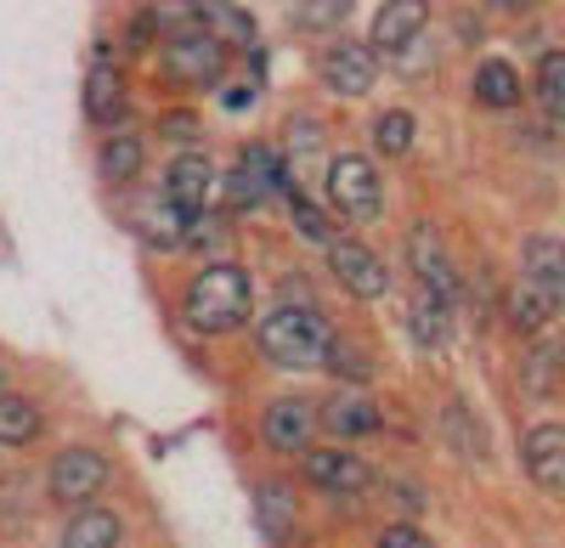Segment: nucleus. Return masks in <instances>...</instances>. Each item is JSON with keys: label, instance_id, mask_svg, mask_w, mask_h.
<instances>
[{"label": "nucleus", "instance_id": "nucleus-6", "mask_svg": "<svg viewBox=\"0 0 565 548\" xmlns=\"http://www.w3.org/2000/svg\"><path fill=\"white\" fill-rule=\"evenodd\" d=\"M328 271H334V283L351 300H385V289H391L385 260L373 255L362 238H334V244H328Z\"/></svg>", "mask_w": 565, "mask_h": 548}, {"label": "nucleus", "instance_id": "nucleus-18", "mask_svg": "<svg viewBox=\"0 0 565 548\" xmlns=\"http://www.w3.org/2000/svg\"><path fill=\"white\" fill-rule=\"evenodd\" d=\"M521 266H526V283L543 289L554 300V311H565V244L554 238H526L521 244Z\"/></svg>", "mask_w": 565, "mask_h": 548}, {"label": "nucleus", "instance_id": "nucleus-14", "mask_svg": "<svg viewBox=\"0 0 565 548\" xmlns=\"http://www.w3.org/2000/svg\"><path fill=\"white\" fill-rule=\"evenodd\" d=\"M430 23V0H385L380 12H373V52H402V45L418 40V29Z\"/></svg>", "mask_w": 565, "mask_h": 548}, {"label": "nucleus", "instance_id": "nucleus-10", "mask_svg": "<svg viewBox=\"0 0 565 548\" xmlns=\"http://www.w3.org/2000/svg\"><path fill=\"white\" fill-rule=\"evenodd\" d=\"M521 464L532 486H543L548 497H565V425H532L521 441Z\"/></svg>", "mask_w": 565, "mask_h": 548}, {"label": "nucleus", "instance_id": "nucleus-31", "mask_svg": "<svg viewBox=\"0 0 565 548\" xmlns=\"http://www.w3.org/2000/svg\"><path fill=\"white\" fill-rule=\"evenodd\" d=\"M289 215H295V226H300V233H306L311 244H322V249L340 238V233H334V221H328V215H322L311 198H300V193H289Z\"/></svg>", "mask_w": 565, "mask_h": 548}, {"label": "nucleus", "instance_id": "nucleus-33", "mask_svg": "<svg viewBox=\"0 0 565 548\" xmlns=\"http://www.w3.org/2000/svg\"><path fill=\"white\" fill-rule=\"evenodd\" d=\"M328 368H334L340 379H351V390H356L362 379H373L367 351H362V345H351V340H334V351H328Z\"/></svg>", "mask_w": 565, "mask_h": 548}, {"label": "nucleus", "instance_id": "nucleus-19", "mask_svg": "<svg viewBox=\"0 0 565 548\" xmlns=\"http://www.w3.org/2000/svg\"><path fill=\"white\" fill-rule=\"evenodd\" d=\"M407 329H413L418 351H447V340H452V305L441 294H430V289H418L413 305H407Z\"/></svg>", "mask_w": 565, "mask_h": 548}, {"label": "nucleus", "instance_id": "nucleus-27", "mask_svg": "<svg viewBox=\"0 0 565 548\" xmlns=\"http://www.w3.org/2000/svg\"><path fill=\"white\" fill-rule=\"evenodd\" d=\"M186 226H193V221H186L181 209H170V204L159 198L148 215H141V238H148L153 249H186Z\"/></svg>", "mask_w": 565, "mask_h": 548}, {"label": "nucleus", "instance_id": "nucleus-21", "mask_svg": "<svg viewBox=\"0 0 565 548\" xmlns=\"http://www.w3.org/2000/svg\"><path fill=\"white\" fill-rule=\"evenodd\" d=\"M153 29L164 45H181V40H199L204 34V0H153Z\"/></svg>", "mask_w": 565, "mask_h": 548}, {"label": "nucleus", "instance_id": "nucleus-9", "mask_svg": "<svg viewBox=\"0 0 565 548\" xmlns=\"http://www.w3.org/2000/svg\"><path fill=\"white\" fill-rule=\"evenodd\" d=\"M210 193H215V170H210L204 153H181V159H170L164 187H159V198H164L170 209H181L186 221H199L204 204H210Z\"/></svg>", "mask_w": 565, "mask_h": 548}, {"label": "nucleus", "instance_id": "nucleus-39", "mask_svg": "<svg viewBox=\"0 0 565 548\" xmlns=\"http://www.w3.org/2000/svg\"><path fill=\"white\" fill-rule=\"evenodd\" d=\"M0 379H7V374H0ZM0 396H7V390H0Z\"/></svg>", "mask_w": 565, "mask_h": 548}, {"label": "nucleus", "instance_id": "nucleus-13", "mask_svg": "<svg viewBox=\"0 0 565 548\" xmlns=\"http://www.w3.org/2000/svg\"><path fill=\"white\" fill-rule=\"evenodd\" d=\"M407 266L418 271V289L441 294L447 305L458 300V271H452V260H447V249H441V238H436V226H413V238H407Z\"/></svg>", "mask_w": 565, "mask_h": 548}, {"label": "nucleus", "instance_id": "nucleus-23", "mask_svg": "<svg viewBox=\"0 0 565 548\" xmlns=\"http://www.w3.org/2000/svg\"><path fill=\"white\" fill-rule=\"evenodd\" d=\"M476 103H481V108L509 114L514 103H521V74H514L503 57H487V63L476 68Z\"/></svg>", "mask_w": 565, "mask_h": 548}, {"label": "nucleus", "instance_id": "nucleus-20", "mask_svg": "<svg viewBox=\"0 0 565 548\" xmlns=\"http://www.w3.org/2000/svg\"><path fill=\"white\" fill-rule=\"evenodd\" d=\"M125 537V520L114 509H74V520L63 526V548H119Z\"/></svg>", "mask_w": 565, "mask_h": 548}, {"label": "nucleus", "instance_id": "nucleus-28", "mask_svg": "<svg viewBox=\"0 0 565 548\" xmlns=\"http://www.w3.org/2000/svg\"><path fill=\"white\" fill-rule=\"evenodd\" d=\"M537 103L548 119H565V52H543L537 63Z\"/></svg>", "mask_w": 565, "mask_h": 548}, {"label": "nucleus", "instance_id": "nucleus-1", "mask_svg": "<svg viewBox=\"0 0 565 548\" xmlns=\"http://www.w3.org/2000/svg\"><path fill=\"white\" fill-rule=\"evenodd\" d=\"M260 356L277 362V368H328V351H334V323L317 311V305H271L260 316Z\"/></svg>", "mask_w": 565, "mask_h": 548}, {"label": "nucleus", "instance_id": "nucleus-5", "mask_svg": "<svg viewBox=\"0 0 565 548\" xmlns=\"http://www.w3.org/2000/svg\"><path fill=\"white\" fill-rule=\"evenodd\" d=\"M45 486H52L57 504L90 509V497L108 486V459H103L97 447H63L57 459H52V475H45Z\"/></svg>", "mask_w": 565, "mask_h": 548}, {"label": "nucleus", "instance_id": "nucleus-15", "mask_svg": "<svg viewBox=\"0 0 565 548\" xmlns=\"http://www.w3.org/2000/svg\"><path fill=\"white\" fill-rule=\"evenodd\" d=\"M125 108H130L125 74H119L108 57H97V63H90V74H85V119L103 125V130H114V125L125 119Z\"/></svg>", "mask_w": 565, "mask_h": 548}, {"label": "nucleus", "instance_id": "nucleus-36", "mask_svg": "<svg viewBox=\"0 0 565 548\" xmlns=\"http://www.w3.org/2000/svg\"><path fill=\"white\" fill-rule=\"evenodd\" d=\"M148 40H159V29H153V12L141 7V12L130 18V29H125V52H141Z\"/></svg>", "mask_w": 565, "mask_h": 548}, {"label": "nucleus", "instance_id": "nucleus-12", "mask_svg": "<svg viewBox=\"0 0 565 548\" xmlns=\"http://www.w3.org/2000/svg\"><path fill=\"white\" fill-rule=\"evenodd\" d=\"M226 68V45L215 34H199V40H181V45H164V74L175 85H215Z\"/></svg>", "mask_w": 565, "mask_h": 548}, {"label": "nucleus", "instance_id": "nucleus-2", "mask_svg": "<svg viewBox=\"0 0 565 548\" xmlns=\"http://www.w3.org/2000/svg\"><path fill=\"white\" fill-rule=\"evenodd\" d=\"M186 323H193L199 334H232L249 323L255 311V289H249V271L232 266V260H215L204 266L193 283H186Z\"/></svg>", "mask_w": 565, "mask_h": 548}, {"label": "nucleus", "instance_id": "nucleus-30", "mask_svg": "<svg viewBox=\"0 0 565 548\" xmlns=\"http://www.w3.org/2000/svg\"><path fill=\"white\" fill-rule=\"evenodd\" d=\"M559 368H565V345H537L532 356H526V390H554V379H559Z\"/></svg>", "mask_w": 565, "mask_h": 548}, {"label": "nucleus", "instance_id": "nucleus-16", "mask_svg": "<svg viewBox=\"0 0 565 548\" xmlns=\"http://www.w3.org/2000/svg\"><path fill=\"white\" fill-rule=\"evenodd\" d=\"M322 430L340 441H362L380 430V407L367 401V390H334L322 401Z\"/></svg>", "mask_w": 565, "mask_h": 548}, {"label": "nucleus", "instance_id": "nucleus-29", "mask_svg": "<svg viewBox=\"0 0 565 548\" xmlns=\"http://www.w3.org/2000/svg\"><path fill=\"white\" fill-rule=\"evenodd\" d=\"M373 148H380L385 159H402L413 148V114L407 108H391V114L373 119Z\"/></svg>", "mask_w": 565, "mask_h": 548}, {"label": "nucleus", "instance_id": "nucleus-35", "mask_svg": "<svg viewBox=\"0 0 565 548\" xmlns=\"http://www.w3.org/2000/svg\"><path fill=\"white\" fill-rule=\"evenodd\" d=\"M159 130L170 136V142H186V148L199 142V119H193V114H164V119H159Z\"/></svg>", "mask_w": 565, "mask_h": 548}, {"label": "nucleus", "instance_id": "nucleus-22", "mask_svg": "<svg viewBox=\"0 0 565 548\" xmlns=\"http://www.w3.org/2000/svg\"><path fill=\"white\" fill-rule=\"evenodd\" d=\"M503 316H509V329H521V334H543L548 316H554V300L521 278V283H509V294H503Z\"/></svg>", "mask_w": 565, "mask_h": 548}, {"label": "nucleus", "instance_id": "nucleus-17", "mask_svg": "<svg viewBox=\"0 0 565 548\" xmlns=\"http://www.w3.org/2000/svg\"><path fill=\"white\" fill-rule=\"evenodd\" d=\"M295 515H300V504H295V486L289 481H260L255 486V520H260V537L271 548H282V542L295 537Z\"/></svg>", "mask_w": 565, "mask_h": 548}, {"label": "nucleus", "instance_id": "nucleus-34", "mask_svg": "<svg viewBox=\"0 0 565 548\" xmlns=\"http://www.w3.org/2000/svg\"><path fill=\"white\" fill-rule=\"evenodd\" d=\"M380 548H436V542L424 537L418 526H385L380 531Z\"/></svg>", "mask_w": 565, "mask_h": 548}, {"label": "nucleus", "instance_id": "nucleus-11", "mask_svg": "<svg viewBox=\"0 0 565 548\" xmlns=\"http://www.w3.org/2000/svg\"><path fill=\"white\" fill-rule=\"evenodd\" d=\"M373 79H380V63H373L367 45H356V40L328 45V57H322V85L334 90V97H367Z\"/></svg>", "mask_w": 565, "mask_h": 548}, {"label": "nucleus", "instance_id": "nucleus-7", "mask_svg": "<svg viewBox=\"0 0 565 548\" xmlns=\"http://www.w3.org/2000/svg\"><path fill=\"white\" fill-rule=\"evenodd\" d=\"M322 430V407L306 396H277L260 419V436L271 452H311V436Z\"/></svg>", "mask_w": 565, "mask_h": 548}, {"label": "nucleus", "instance_id": "nucleus-32", "mask_svg": "<svg viewBox=\"0 0 565 548\" xmlns=\"http://www.w3.org/2000/svg\"><path fill=\"white\" fill-rule=\"evenodd\" d=\"M345 12H351V0H300L295 29H300V34H322V29L345 23Z\"/></svg>", "mask_w": 565, "mask_h": 548}, {"label": "nucleus", "instance_id": "nucleus-25", "mask_svg": "<svg viewBox=\"0 0 565 548\" xmlns=\"http://www.w3.org/2000/svg\"><path fill=\"white\" fill-rule=\"evenodd\" d=\"M141 159H148V148H141L130 130H125V136H108V142L97 148V170H103V181H114V187L141 175Z\"/></svg>", "mask_w": 565, "mask_h": 548}, {"label": "nucleus", "instance_id": "nucleus-3", "mask_svg": "<svg viewBox=\"0 0 565 548\" xmlns=\"http://www.w3.org/2000/svg\"><path fill=\"white\" fill-rule=\"evenodd\" d=\"M282 193H295L289 170H282V153L271 142H249L238 153V164H232V175H226V204L232 209H260V204H271Z\"/></svg>", "mask_w": 565, "mask_h": 548}, {"label": "nucleus", "instance_id": "nucleus-24", "mask_svg": "<svg viewBox=\"0 0 565 548\" xmlns=\"http://www.w3.org/2000/svg\"><path fill=\"white\" fill-rule=\"evenodd\" d=\"M204 29L221 40V45H255V18L238 7V0H204Z\"/></svg>", "mask_w": 565, "mask_h": 548}, {"label": "nucleus", "instance_id": "nucleus-4", "mask_svg": "<svg viewBox=\"0 0 565 548\" xmlns=\"http://www.w3.org/2000/svg\"><path fill=\"white\" fill-rule=\"evenodd\" d=\"M328 204H334L351 226L380 221L385 187H380V175H373V164H367L362 153H340L334 164H328Z\"/></svg>", "mask_w": 565, "mask_h": 548}, {"label": "nucleus", "instance_id": "nucleus-37", "mask_svg": "<svg viewBox=\"0 0 565 548\" xmlns=\"http://www.w3.org/2000/svg\"><path fill=\"white\" fill-rule=\"evenodd\" d=\"M249 103H255V97H249V90H244V85H232V90H226V108H232V114H244Z\"/></svg>", "mask_w": 565, "mask_h": 548}, {"label": "nucleus", "instance_id": "nucleus-26", "mask_svg": "<svg viewBox=\"0 0 565 548\" xmlns=\"http://www.w3.org/2000/svg\"><path fill=\"white\" fill-rule=\"evenodd\" d=\"M40 436V407L29 396H0V447H29Z\"/></svg>", "mask_w": 565, "mask_h": 548}, {"label": "nucleus", "instance_id": "nucleus-38", "mask_svg": "<svg viewBox=\"0 0 565 548\" xmlns=\"http://www.w3.org/2000/svg\"><path fill=\"white\" fill-rule=\"evenodd\" d=\"M492 7H498V12H532L537 0H492Z\"/></svg>", "mask_w": 565, "mask_h": 548}, {"label": "nucleus", "instance_id": "nucleus-8", "mask_svg": "<svg viewBox=\"0 0 565 548\" xmlns=\"http://www.w3.org/2000/svg\"><path fill=\"white\" fill-rule=\"evenodd\" d=\"M306 481L317 492H334V497H362L373 486V470L356 459L351 447H311L306 452Z\"/></svg>", "mask_w": 565, "mask_h": 548}]
</instances>
